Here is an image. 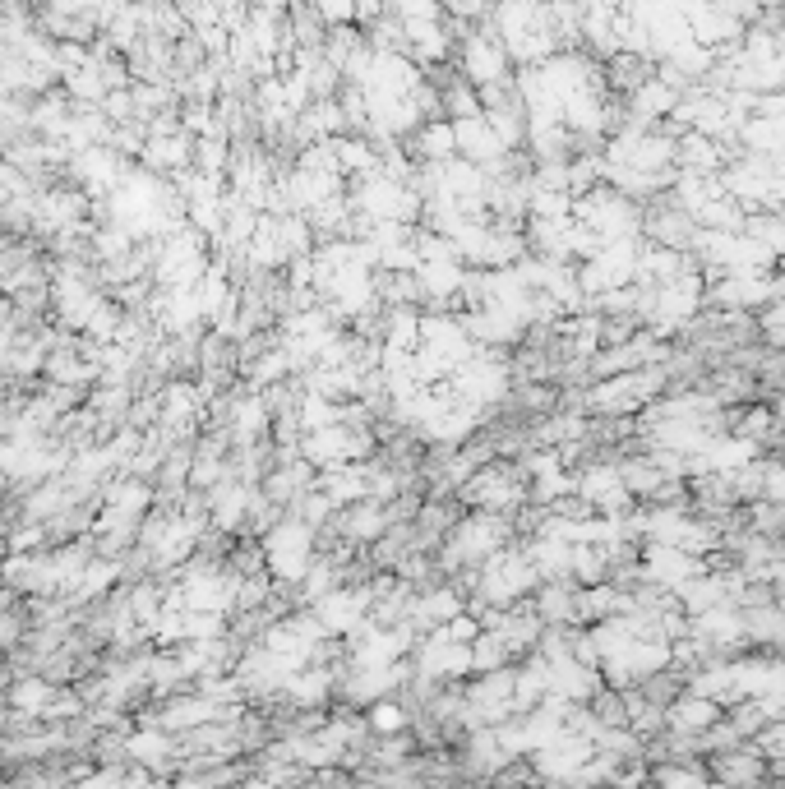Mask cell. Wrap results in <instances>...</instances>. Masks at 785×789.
<instances>
[{
	"label": "cell",
	"mask_w": 785,
	"mask_h": 789,
	"mask_svg": "<svg viewBox=\"0 0 785 789\" xmlns=\"http://www.w3.org/2000/svg\"><path fill=\"white\" fill-rule=\"evenodd\" d=\"M42 697H51V688L47 683H37V679H28V683L14 688V702L24 706V711H42Z\"/></svg>",
	"instance_id": "6da1fadb"
},
{
	"label": "cell",
	"mask_w": 785,
	"mask_h": 789,
	"mask_svg": "<svg viewBox=\"0 0 785 789\" xmlns=\"http://www.w3.org/2000/svg\"><path fill=\"white\" fill-rule=\"evenodd\" d=\"M241 508H245V490H222V499H218V522L231 526L236 517H241Z\"/></svg>",
	"instance_id": "3957f363"
},
{
	"label": "cell",
	"mask_w": 785,
	"mask_h": 789,
	"mask_svg": "<svg viewBox=\"0 0 785 789\" xmlns=\"http://www.w3.org/2000/svg\"><path fill=\"white\" fill-rule=\"evenodd\" d=\"M130 753H134V757H144V762H157V757H167V753H171V743H167V739H157V734H139V739L130 743Z\"/></svg>",
	"instance_id": "7a4b0ae2"
}]
</instances>
